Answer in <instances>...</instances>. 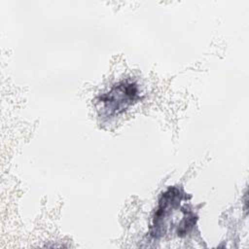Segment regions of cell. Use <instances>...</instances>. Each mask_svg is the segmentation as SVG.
Returning a JSON list of instances; mask_svg holds the SVG:
<instances>
[{"label":"cell","mask_w":249,"mask_h":249,"mask_svg":"<svg viewBox=\"0 0 249 249\" xmlns=\"http://www.w3.org/2000/svg\"><path fill=\"white\" fill-rule=\"evenodd\" d=\"M138 98V87L133 82L124 81L115 85L108 92L99 97L100 109L106 117L124 112Z\"/></svg>","instance_id":"cell-1"}]
</instances>
